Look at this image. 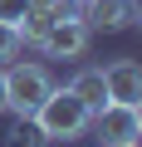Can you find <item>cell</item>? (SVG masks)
Listing matches in <instances>:
<instances>
[{"mask_svg":"<svg viewBox=\"0 0 142 147\" xmlns=\"http://www.w3.org/2000/svg\"><path fill=\"white\" fill-rule=\"evenodd\" d=\"M30 118H34V127H39L44 142H74V137L88 132V118H93V113L83 108V98H74L69 88H49L44 103H39Z\"/></svg>","mask_w":142,"mask_h":147,"instance_id":"6da1fadb","label":"cell"},{"mask_svg":"<svg viewBox=\"0 0 142 147\" xmlns=\"http://www.w3.org/2000/svg\"><path fill=\"white\" fill-rule=\"evenodd\" d=\"M49 88H54V79H49L44 64H25V59H15V64L5 69V108L20 113V118H30V113L44 103Z\"/></svg>","mask_w":142,"mask_h":147,"instance_id":"7a4b0ae2","label":"cell"},{"mask_svg":"<svg viewBox=\"0 0 142 147\" xmlns=\"http://www.w3.org/2000/svg\"><path fill=\"white\" fill-rule=\"evenodd\" d=\"M88 39H93V30L83 25V15H69V10H54V25L44 30L39 49H44V59H83Z\"/></svg>","mask_w":142,"mask_h":147,"instance_id":"3957f363","label":"cell"},{"mask_svg":"<svg viewBox=\"0 0 142 147\" xmlns=\"http://www.w3.org/2000/svg\"><path fill=\"white\" fill-rule=\"evenodd\" d=\"M88 132H98V142H137L142 137V108L137 103H103L88 118Z\"/></svg>","mask_w":142,"mask_h":147,"instance_id":"277c9868","label":"cell"},{"mask_svg":"<svg viewBox=\"0 0 142 147\" xmlns=\"http://www.w3.org/2000/svg\"><path fill=\"white\" fill-rule=\"evenodd\" d=\"M103 88H108V103H137L142 98V64L137 59L103 64Z\"/></svg>","mask_w":142,"mask_h":147,"instance_id":"5b68a950","label":"cell"},{"mask_svg":"<svg viewBox=\"0 0 142 147\" xmlns=\"http://www.w3.org/2000/svg\"><path fill=\"white\" fill-rule=\"evenodd\" d=\"M132 20H137V0H88V5H83V25L88 30H103V34L127 30Z\"/></svg>","mask_w":142,"mask_h":147,"instance_id":"8992f818","label":"cell"},{"mask_svg":"<svg viewBox=\"0 0 142 147\" xmlns=\"http://www.w3.org/2000/svg\"><path fill=\"white\" fill-rule=\"evenodd\" d=\"M0 147H44L34 118H20V113H0Z\"/></svg>","mask_w":142,"mask_h":147,"instance_id":"52a82bcc","label":"cell"},{"mask_svg":"<svg viewBox=\"0 0 142 147\" xmlns=\"http://www.w3.org/2000/svg\"><path fill=\"white\" fill-rule=\"evenodd\" d=\"M69 93H74V98H83V108H88V113H98V108L108 103L103 69H79V74H74V84H69Z\"/></svg>","mask_w":142,"mask_h":147,"instance_id":"ba28073f","label":"cell"},{"mask_svg":"<svg viewBox=\"0 0 142 147\" xmlns=\"http://www.w3.org/2000/svg\"><path fill=\"white\" fill-rule=\"evenodd\" d=\"M49 25H54V10L30 5V10H25V20L15 25V30H20V44H34V49H39V39H44V30H49Z\"/></svg>","mask_w":142,"mask_h":147,"instance_id":"9c48e42d","label":"cell"},{"mask_svg":"<svg viewBox=\"0 0 142 147\" xmlns=\"http://www.w3.org/2000/svg\"><path fill=\"white\" fill-rule=\"evenodd\" d=\"M25 44H20V30L15 25H0V64H5V59H15Z\"/></svg>","mask_w":142,"mask_h":147,"instance_id":"30bf717a","label":"cell"},{"mask_svg":"<svg viewBox=\"0 0 142 147\" xmlns=\"http://www.w3.org/2000/svg\"><path fill=\"white\" fill-rule=\"evenodd\" d=\"M30 10V0H0V25H20Z\"/></svg>","mask_w":142,"mask_h":147,"instance_id":"8fae6325","label":"cell"},{"mask_svg":"<svg viewBox=\"0 0 142 147\" xmlns=\"http://www.w3.org/2000/svg\"><path fill=\"white\" fill-rule=\"evenodd\" d=\"M30 5H39V10H64V0H30Z\"/></svg>","mask_w":142,"mask_h":147,"instance_id":"7c38bea8","label":"cell"},{"mask_svg":"<svg viewBox=\"0 0 142 147\" xmlns=\"http://www.w3.org/2000/svg\"><path fill=\"white\" fill-rule=\"evenodd\" d=\"M0 113H5V64H0Z\"/></svg>","mask_w":142,"mask_h":147,"instance_id":"4fadbf2b","label":"cell"},{"mask_svg":"<svg viewBox=\"0 0 142 147\" xmlns=\"http://www.w3.org/2000/svg\"><path fill=\"white\" fill-rule=\"evenodd\" d=\"M108 147H137V142H108Z\"/></svg>","mask_w":142,"mask_h":147,"instance_id":"5bb4252c","label":"cell"},{"mask_svg":"<svg viewBox=\"0 0 142 147\" xmlns=\"http://www.w3.org/2000/svg\"><path fill=\"white\" fill-rule=\"evenodd\" d=\"M79 5H88V0H79Z\"/></svg>","mask_w":142,"mask_h":147,"instance_id":"9a60e30c","label":"cell"}]
</instances>
